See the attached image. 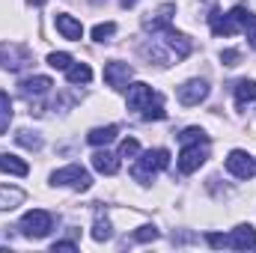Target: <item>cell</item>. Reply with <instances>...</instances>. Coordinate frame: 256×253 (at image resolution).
<instances>
[{
	"instance_id": "cell-4",
	"label": "cell",
	"mask_w": 256,
	"mask_h": 253,
	"mask_svg": "<svg viewBox=\"0 0 256 253\" xmlns=\"http://www.w3.org/2000/svg\"><path fill=\"white\" fill-rule=\"evenodd\" d=\"M208 158V143H185L179 152V170L182 173H196Z\"/></svg>"
},
{
	"instance_id": "cell-11",
	"label": "cell",
	"mask_w": 256,
	"mask_h": 253,
	"mask_svg": "<svg viewBox=\"0 0 256 253\" xmlns=\"http://www.w3.org/2000/svg\"><path fill=\"white\" fill-rule=\"evenodd\" d=\"M208 24H212V33L214 36H232L236 30H238V21L226 12H218V9H212V15H208Z\"/></svg>"
},
{
	"instance_id": "cell-9",
	"label": "cell",
	"mask_w": 256,
	"mask_h": 253,
	"mask_svg": "<svg viewBox=\"0 0 256 253\" xmlns=\"http://www.w3.org/2000/svg\"><path fill=\"white\" fill-rule=\"evenodd\" d=\"M131 74H134V68H131L128 63H120V60H114V63L104 66V84H108V86H114V90L128 86Z\"/></svg>"
},
{
	"instance_id": "cell-22",
	"label": "cell",
	"mask_w": 256,
	"mask_h": 253,
	"mask_svg": "<svg viewBox=\"0 0 256 253\" xmlns=\"http://www.w3.org/2000/svg\"><path fill=\"white\" fill-rule=\"evenodd\" d=\"M114 236V226H110V220L102 214V212H96V224H92V238L96 242H108Z\"/></svg>"
},
{
	"instance_id": "cell-7",
	"label": "cell",
	"mask_w": 256,
	"mask_h": 253,
	"mask_svg": "<svg viewBox=\"0 0 256 253\" xmlns=\"http://www.w3.org/2000/svg\"><path fill=\"white\" fill-rule=\"evenodd\" d=\"M173 15H176V3H164V6H158V9L143 21V27H146L149 33H164L167 27H173V24H170Z\"/></svg>"
},
{
	"instance_id": "cell-23",
	"label": "cell",
	"mask_w": 256,
	"mask_h": 253,
	"mask_svg": "<svg viewBox=\"0 0 256 253\" xmlns=\"http://www.w3.org/2000/svg\"><path fill=\"white\" fill-rule=\"evenodd\" d=\"M143 120H146V122H152V120H155V122H158V120H167V110H164L161 96H155V98L143 108Z\"/></svg>"
},
{
	"instance_id": "cell-28",
	"label": "cell",
	"mask_w": 256,
	"mask_h": 253,
	"mask_svg": "<svg viewBox=\"0 0 256 253\" xmlns=\"http://www.w3.org/2000/svg\"><path fill=\"white\" fill-rule=\"evenodd\" d=\"M48 66H51V68H60V72H66V68L72 66V54H66V51H54V54H48Z\"/></svg>"
},
{
	"instance_id": "cell-20",
	"label": "cell",
	"mask_w": 256,
	"mask_h": 253,
	"mask_svg": "<svg viewBox=\"0 0 256 253\" xmlns=\"http://www.w3.org/2000/svg\"><path fill=\"white\" fill-rule=\"evenodd\" d=\"M0 170H3V173H12V176H27V173H30L27 161H21V158H15V155H0Z\"/></svg>"
},
{
	"instance_id": "cell-26",
	"label": "cell",
	"mask_w": 256,
	"mask_h": 253,
	"mask_svg": "<svg viewBox=\"0 0 256 253\" xmlns=\"http://www.w3.org/2000/svg\"><path fill=\"white\" fill-rule=\"evenodd\" d=\"M179 140H182V146H185V143H208V134H206L202 128L191 126V128H185V131L179 134Z\"/></svg>"
},
{
	"instance_id": "cell-15",
	"label": "cell",
	"mask_w": 256,
	"mask_h": 253,
	"mask_svg": "<svg viewBox=\"0 0 256 253\" xmlns=\"http://www.w3.org/2000/svg\"><path fill=\"white\" fill-rule=\"evenodd\" d=\"M164 42H167V48H170V51H176V57H179V60H185V57L191 54V42H188V36L176 33L173 27H167V30H164Z\"/></svg>"
},
{
	"instance_id": "cell-10",
	"label": "cell",
	"mask_w": 256,
	"mask_h": 253,
	"mask_svg": "<svg viewBox=\"0 0 256 253\" xmlns=\"http://www.w3.org/2000/svg\"><path fill=\"white\" fill-rule=\"evenodd\" d=\"M158 92H152L149 84H131L128 86V110H143Z\"/></svg>"
},
{
	"instance_id": "cell-8",
	"label": "cell",
	"mask_w": 256,
	"mask_h": 253,
	"mask_svg": "<svg viewBox=\"0 0 256 253\" xmlns=\"http://www.w3.org/2000/svg\"><path fill=\"white\" fill-rule=\"evenodd\" d=\"M18 86H21V96H24L27 102H33V98L48 96V92H51V86H54V80H51V78H45V74H33V78H24Z\"/></svg>"
},
{
	"instance_id": "cell-16",
	"label": "cell",
	"mask_w": 256,
	"mask_h": 253,
	"mask_svg": "<svg viewBox=\"0 0 256 253\" xmlns=\"http://www.w3.org/2000/svg\"><path fill=\"white\" fill-rule=\"evenodd\" d=\"M242 27H244V33H248V39H250V48L256 51V15L254 12H248V6H236L232 12H230Z\"/></svg>"
},
{
	"instance_id": "cell-21",
	"label": "cell",
	"mask_w": 256,
	"mask_h": 253,
	"mask_svg": "<svg viewBox=\"0 0 256 253\" xmlns=\"http://www.w3.org/2000/svg\"><path fill=\"white\" fill-rule=\"evenodd\" d=\"M66 78H68V84H90L92 80V68L86 63H74L66 68Z\"/></svg>"
},
{
	"instance_id": "cell-3",
	"label": "cell",
	"mask_w": 256,
	"mask_h": 253,
	"mask_svg": "<svg viewBox=\"0 0 256 253\" xmlns=\"http://www.w3.org/2000/svg\"><path fill=\"white\" fill-rule=\"evenodd\" d=\"M51 182H54V185H72L74 190H90L92 176H90L80 164H68L63 170H54V173H51Z\"/></svg>"
},
{
	"instance_id": "cell-35",
	"label": "cell",
	"mask_w": 256,
	"mask_h": 253,
	"mask_svg": "<svg viewBox=\"0 0 256 253\" xmlns=\"http://www.w3.org/2000/svg\"><path fill=\"white\" fill-rule=\"evenodd\" d=\"M30 3H33V6H42V3H45V0H30Z\"/></svg>"
},
{
	"instance_id": "cell-6",
	"label": "cell",
	"mask_w": 256,
	"mask_h": 253,
	"mask_svg": "<svg viewBox=\"0 0 256 253\" xmlns=\"http://www.w3.org/2000/svg\"><path fill=\"white\" fill-rule=\"evenodd\" d=\"M179 102L185 104V108H196L200 102H206V96H208V84L206 80H200V78H194V80H185L182 86H179Z\"/></svg>"
},
{
	"instance_id": "cell-25",
	"label": "cell",
	"mask_w": 256,
	"mask_h": 253,
	"mask_svg": "<svg viewBox=\"0 0 256 253\" xmlns=\"http://www.w3.org/2000/svg\"><path fill=\"white\" fill-rule=\"evenodd\" d=\"M9 122H12V102H9V96L0 90V134H6Z\"/></svg>"
},
{
	"instance_id": "cell-27",
	"label": "cell",
	"mask_w": 256,
	"mask_h": 253,
	"mask_svg": "<svg viewBox=\"0 0 256 253\" xmlns=\"http://www.w3.org/2000/svg\"><path fill=\"white\" fill-rule=\"evenodd\" d=\"M114 33H116V24H114V21H108V24H96V27H92V39H96V42H108Z\"/></svg>"
},
{
	"instance_id": "cell-14",
	"label": "cell",
	"mask_w": 256,
	"mask_h": 253,
	"mask_svg": "<svg viewBox=\"0 0 256 253\" xmlns=\"http://www.w3.org/2000/svg\"><path fill=\"white\" fill-rule=\"evenodd\" d=\"M54 24H57V30L63 33V39H72V42H80V36H84V27H80V21H78V18H72V15H66V12H60V15L54 18Z\"/></svg>"
},
{
	"instance_id": "cell-18",
	"label": "cell",
	"mask_w": 256,
	"mask_h": 253,
	"mask_svg": "<svg viewBox=\"0 0 256 253\" xmlns=\"http://www.w3.org/2000/svg\"><path fill=\"white\" fill-rule=\"evenodd\" d=\"M250 102H256V80L244 78V80L236 84V104L244 108V104H250Z\"/></svg>"
},
{
	"instance_id": "cell-30",
	"label": "cell",
	"mask_w": 256,
	"mask_h": 253,
	"mask_svg": "<svg viewBox=\"0 0 256 253\" xmlns=\"http://www.w3.org/2000/svg\"><path fill=\"white\" fill-rule=\"evenodd\" d=\"M131 238H134V242H155V238H158V230H155V226H140Z\"/></svg>"
},
{
	"instance_id": "cell-1",
	"label": "cell",
	"mask_w": 256,
	"mask_h": 253,
	"mask_svg": "<svg viewBox=\"0 0 256 253\" xmlns=\"http://www.w3.org/2000/svg\"><path fill=\"white\" fill-rule=\"evenodd\" d=\"M170 167V152L167 149H149V152H143L137 161H134V167H131V176L140 182V185H149L161 170H167Z\"/></svg>"
},
{
	"instance_id": "cell-31",
	"label": "cell",
	"mask_w": 256,
	"mask_h": 253,
	"mask_svg": "<svg viewBox=\"0 0 256 253\" xmlns=\"http://www.w3.org/2000/svg\"><path fill=\"white\" fill-rule=\"evenodd\" d=\"M212 248H230V236H220V232H208V238H206Z\"/></svg>"
},
{
	"instance_id": "cell-29",
	"label": "cell",
	"mask_w": 256,
	"mask_h": 253,
	"mask_svg": "<svg viewBox=\"0 0 256 253\" xmlns=\"http://www.w3.org/2000/svg\"><path fill=\"white\" fill-rule=\"evenodd\" d=\"M140 155V143L134 140V137H128L120 143V158H137Z\"/></svg>"
},
{
	"instance_id": "cell-34",
	"label": "cell",
	"mask_w": 256,
	"mask_h": 253,
	"mask_svg": "<svg viewBox=\"0 0 256 253\" xmlns=\"http://www.w3.org/2000/svg\"><path fill=\"white\" fill-rule=\"evenodd\" d=\"M134 3H137V0H122V6H126V9H131Z\"/></svg>"
},
{
	"instance_id": "cell-12",
	"label": "cell",
	"mask_w": 256,
	"mask_h": 253,
	"mask_svg": "<svg viewBox=\"0 0 256 253\" xmlns=\"http://www.w3.org/2000/svg\"><path fill=\"white\" fill-rule=\"evenodd\" d=\"M230 248H232V250H248V248H256V230L250 226V224L236 226V230H232V236H230Z\"/></svg>"
},
{
	"instance_id": "cell-32",
	"label": "cell",
	"mask_w": 256,
	"mask_h": 253,
	"mask_svg": "<svg viewBox=\"0 0 256 253\" xmlns=\"http://www.w3.org/2000/svg\"><path fill=\"white\" fill-rule=\"evenodd\" d=\"M238 60H242V54H238V51H230V48H226V51H220V63H224V66H238Z\"/></svg>"
},
{
	"instance_id": "cell-17",
	"label": "cell",
	"mask_w": 256,
	"mask_h": 253,
	"mask_svg": "<svg viewBox=\"0 0 256 253\" xmlns=\"http://www.w3.org/2000/svg\"><path fill=\"white\" fill-rule=\"evenodd\" d=\"M24 190L21 188H9V185H0V212H6V208H18L21 202H24Z\"/></svg>"
},
{
	"instance_id": "cell-5",
	"label": "cell",
	"mask_w": 256,
	"mask_h": 253,
	"mask_svg": "<svg viewBox=\"0 0 256 253\" xmlns=\"http://www.w3.org/2000/svg\"><path fill=\"white\" fill-rule=\"evenodd\" d=\"M226 170L236 176V179H254L256 176V158L244 149H232L226 155Z\"/></svg>"
},
{
	"instance_id": "cell-19",
	"label": "cell",
	"mask_w": 256,
	"mask_h": 253,
	"mask_svg": "<svg viewBox=\"0 0 256 253\" xmlns=\"http://www.w3.org/2000/svg\"><path fill=\"white\" fill-rule=\"evenodd\" d=\"M116 134H120L116 126H104V128H92V131L86 134V140H90L92 146H108V143L116 140Z\"/></svg>"
},
{
	"instance_id": "cell-2",
	"label": "cell",
	"mask_w": 256,
	"mask_h": 253,
	"mask_svg": "<svg viewBox=\"0 0 256 253\" xmlns=\"http://www.w3.org/2000/svg\"><path fill=\"white\" fill-rule=\"evenodd\" d=\"M18 230H21L27 238H45V236L54 230V218H51V212H45V208H33V212H27V214L21 218Z\"/></svg>"
},
{
	"instance_id": "cell-33",
	"label": "cell",
	"mask_w": 256,
	"mask_h": 253,
	"mask_svg": "<svg viewBox=\"0 0 256 253\" xmlns=\"http://www.w3.org/2000/svg\"><path fill=\"white\" fill-rule=\"evenodd\" d=\"M57 250H78V244L74 242H54V253Z\"/></svg>"
},
{
	"instance_id": "cell-24",
	"label": "cell",
	"mask_w": 256,
	"mask_h": 253,
	"mask_svg": "<svg viewBox=\"0 0 256 253\" xmlns=\"http://www.w3.org/2000/svg\"><path fill=\"white\" fill-rule=\"evenodd\" d=\"M15 140H18L21 146H27V149H42V134H39V131H30V128H21V131L15 134Z\"/></svg>"
},
{
	"instance_id": "cell-13",
	"label": "cell",
	"mask_w": 256,
	"mask_h": 253,
	"mask_svg": "<svg viewBox=\"0 0 256 253\" xmlns=\"http://www.w3.org/2000/svg\"><path fill=\"white\" fill-rule=\"evenodd\" d=\"M92 167H96L98 173H104V176H116V173H120V155H114V152H108V149H98V152L92 155Z\"/></svg>"
}]
</instances>
